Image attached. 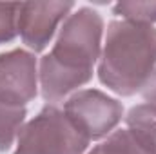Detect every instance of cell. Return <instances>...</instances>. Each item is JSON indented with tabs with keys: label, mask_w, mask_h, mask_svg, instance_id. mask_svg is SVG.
<instances>
[{
	"label": "cell",
	"mask_w": 156,
	"mask_h": 154,
	"mask_svg": "<svg viewBox=\"0 0 156 154\" xmlns=\"http://www.w3.org/2000/svg\"><path fill=\"white\" fill-rule=\"evenodd\" d=\"M26 107L0 102V151H7L26 125Z\"/></svg>",
	"instance_id": "9c48e42d"
},
{
	"label": "cell",
	"mask_w": 156,
	"mask_h": 154,
	"mask_svg": "<svg viewBox=\"0 0 156 154\" xmlns=\"http://www.w3.org/2000/svg\"><path fill=\"white\" fill-rule=\"evenodd\" d=\"M156 69V27L113 20L98 60L100 82L118 96H133Z\"/></svg>",
	"instance_id": "6da1fadb"
},
{
	"label": "cell",
	"mask_w": 156,
	"mask_h": 154,
	"mask_svg": "<svg viewBox=\"0 0 156 154\" xmlns=\"http://www.w3.org/2000/svg\"><path fill=\"white\" fill-rule=\"evenodd\" d=\"M125 123H127V129H131L156 154V105L154 103L134 105L125 116Z\"/></svg>",
	"instance_id": "52a82bcc"
},
{
	"label": "cell",
	"mask_w": 156,
	"mask_h": 154,
	"mask_svg": "<svg viewBox=\"0 0 156 154\" xmlns=\"http://www.w3.org/2000/svg\"><path fill=\"white\" fill-rule=\"evenodd\" d=\"M18 11L20 4L0 2V45L9 44L18 35Z\"/></svg>",
	"instance_id": "8fae6325"
},
{
	"label": "cell",
	"mask_w": 156,
	"mask_h": 154,
	"mask_svg": "<svg viewBox=\"0 0 156 154\" xmlns=\"http://www.w3.org/2000/svg\"><path fill=\"white\" fill-rule=\"evenodd\" d=\"M104 18L91 7H80L71 13L55 40L47 56L62 69L91 80L94 64L102 54Z\"/></svg>",
	"instance_id": "7a4b0ae2"
},
{
	"label": "cell",
	"mask_w": 156,
	"mask_h": 154,
	"mask_svg": "<svg viewBox=\"0 0 156 154\" xmlns=\"http://www.w3.org/2000/svg\"><path fill=\"white\" fill-rule=\"evenodd\" d=\"M38 94V69L33 53L13 49L0 54V102L24 107Z\"/></svg>",
	"instance_id": "8992f818"
},
{
	"label": "cell",
	"mask_w": 156,
	"mask_h": 154,
	"mask_svg": "<svg viewBox=\"0 0 156 154\" xmlns=\"http://www.w3.org/2000/svg\"><path fill=\"white\" fill-rule=\"evenodd\" d=\"M113 13L122 16V20L134 22V24H156V0H125L118 2L113 7Z\"/></svg>",
	"instance_id": "30bf717a"
},
{
	"label": "cell",
	"mask_w": 156,
	"mask_h": 154,
	"mask_svg": "<svg viewBox=\"0 0 156 154\" xmlns=\"http://www.w3.org/2000/svg\"><path fill=\"white\" fill-rule=\"evenodd\" d=\"M87 154H154L131 129L113 131Z\"/></svg>",
	"instance_id": "ba28073f"
},
{
	"label": "cell",
	"mask_w": 156,
	"mask_h": 154,
	"mask_svg": "<svg viewBox=\"0 0 156 154\" xmlns=\"http://www.w3.org/2000/svg\"><path fill=\"white\" fill-rule=\"evenodd\" d=\"M73 2H24L18 11V35L35 53L44 51L58 26L71 15Z\"/></svg>",
	"instance_id": "5b68a950"
},
{
	"label": "cell",
	"mask_w": 156,
	"mask_h": 154,
	"mask_svg": "<svg viewBox=\"0 0 156 154\" xmlns=\"http://www.w3.org/2000/svg\"><path fill=\"white\" fill-rule=\"evenodd\" d=\"M87 145L89 140L67 114L47 103L22 127L15 154H83Z\"/></svg>",
	"instance_id": "3957f363"
},
{
	"label": "cell",
	"mask_w": 156,
	"mask_h": 154,
	"mask_svg": "<svg viewBox=\"0 0 156 154\" xmlns=\"http://www.w3.org/2000/svg\"><path fill=\"white\" fill-rule=\"evenodd\" d=\"M64 113L91 142L107 138L123 118V105L98 89H82L64 103Z\"/></svg>",
	"instance_id": "277c9868"
},
{
	"label": "cell",
	"mask_w": 156,
	"mask_h": 154,
	"mask_svg": "<svg viewBox=\"0 0 156 154\" xmlns=\"http://www.w3.org/2000/svg\"><path fill=\"white\" fill-rule=\"evenodd\" d=\"M140 93H142V96H144V100L147 103H154L156 105V69L153 71V75L149 76V80L144 83Z\"/></svg>",
	"instance_id": "7c38bea8"
}]
</instances>
